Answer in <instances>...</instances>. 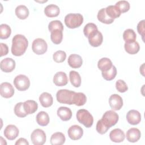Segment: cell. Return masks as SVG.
Listing matches in <instances>:
<instances>
[{
	"mask_svg": "<svg viewBox=\"0 0 145 145\" xmlns=\"http://www.w3.org/2000/svg\"><path fill=\"white\" fill-rule=\"evenodd\" d=\"M28 45L27 39L22 35H16L12 40L11 53L15 56H21L26 51Z\"/></svg>",
	"mask_w": 145,
	"mask_h": 145,
	"instance_id": "1",
	"label": "cell"
},
{
	"mask_svg": "<svg viewBox=\"0 0 145 145\" xmlns=\"http://www.w3.org/2000/svg\"><path fill=\"white\" fill-rule=\"evenodd\" d=\"M83 22V16L79 13H70L65 17V23L66 25L71 29L80 27Z\"/></svg>",
	"mask_w": 145,
	"mask_h": 145,
	"instance_id": "2",
	"label": "cell"
},
{
	"mask_svg": "<svg viewBox=\"0 0 145 145\" xmlns=\"http://www.w3.org/2000/svg\"><path fill=\"white\" fill-rule=\"evenodd\" d=\"M76 118L78 122L83 124L86 127H91L93 123V118L92 114L86 109H82L78 110Z\"/></svg>",
	"mask_w": 145,
	"mask_h": 145,
	"instance_id": "3",
	"label": "cell"
},
{
	"mask_svg": "<svg viewBox=\"0 0 145 145\" xmlns=\"http://www.w3.org/2000/svg\"><path fill=\"white\" fill-rule=\"evenodd\" d=\"M75 92L63 89L57 91L56 93L57 100L61 104H66L69 105L72 104L73 96Z\"/></svg>",
	"mask_w": 145,
	"mask_h": 145,
	"instance_id": "4",
	"label": "cell"
},
{
	"mask_svg": "<svg viewBox=\"0 0 145 145\" xmlns=\"http://www.w3.org/2000/svg\"><path fill=\"white\" fill-rule=\"evenodd\" d=\"M14 84L18 91H24L29 87L30 80L26 75L20 74L15 78Z\"/></svg>",
	"mask_w": 145,
	"mask_h": 145,
	"instance_id": "5",
	"label": "cell"
},
{
	"mask_svg": "<svg viewBox=\"0 0 145 145\" xmlns=\"http://www.w3.org/2000/svg\"><path fill=\"white\" fill-rule=\"evenodd\" d=\"M118 118V114L113 110H110L105 112L101 120L106 126L110 128L117 123Z\"/></svg>",
	"mask_w": 145,
	"mask_h": 145,
	"instance_id": "6",
	"label": "cell"
},
{
	"mask_svg": "<svg viewBox=\"0 0 145 145\" xmlns=\"http://www.w3.org/2000/svg\"><path fill=\"white\" fill-rule=\"evenodd\" d=\"M32 49L35 54L41 55L47 51L48 45L44 39L37 38L33 40L32 45Z\"/></svg>",
	"mask_w": 145,
	"mask_h": 145,
	"instance_id": "7",
	"label": "cell"
},
{
	"mask_svg": "<svg viewBox=\"0 0 145 145\" xmlns=\"http://www.w3.org/2000/svg\"><path fill=\"white\" fill-rule=\"evenodd\" d=\"M46 134L40 129H36L33 130L31 135V139L34 145H42L46 142Z\"/></svg>",
	"mask_w": 145,
	"mask_h": 145,
	"instance_id": "8",
	"label": "cell"
},
{
	"mask_svg": "<svg viewBox=\"0 0 145 145\" xmlns=\"http://www.w3.org/2000/svg\"><path fill=\"white\" fill-rule=\"evenodd\" d=\"M89 44L93 47H98L103 42V36L102 33L98 30L91 32L88 37Z\"/></svg>",
	"mask_w": 145,
	"mask_h": 145,
	"instance_id": "9",
	"label": "cell"
},
{
	"mask_svg": "<svg viewBox=\"0 0 145 145\" xmlns=\"http://www.w3.org/2000/svg\"><path fill=\"white\" fill-rule=\"evenodd\" d=\"M69 138L72 140L80 139L83 134V129L79 125H74L69 127L67 131Z\"/></svg>",
	"mask_w": 145,
	"mask_h": 145,
	"instance_id": "10",
	"label": "cell"
},
{
	"mask_svg": "<svg viewBox=\"0 0 145 145\" xmlns=\"http://www.w3.org/2000/svg\"><path fill=\"white\" fill-rule=\"evenodd\" d=\"M0 93L3 97L10 98L14 94V89L10 83L3 82L0 86Z\"/></svg>",
	"mask_w": 145,
	"mask_h": 145,
	"instance_id": "11",
	"label": "cell"
},
{
	"mask_svg": "<svg viewBox=\"0 0 145 145\" xmlns=\"http://www.w3.org/2000/svg\"><path fill=\"white\" fill-rule=\"evenodd\" d=\"M109 103L110 106L113 110H118L123 106L122 99L117 94H113L110 96Z\"/></svg>",
	"mask_w": 145,
	"mask_h": 145,
	"instance_id": "12",
	"label": "cell"
},
{
	"mask_svg": "<svg viewBox=\"0 0 145 145\" xmlns=\"http://www.w3.org/2000/svg\"><path fill=\"white\" fill-rule=\"evenodd\" d=\"M15 62L13 59L6 58L1 61V69L5 72H10L15 68Z\"/></svg>",
	"mask_w": 145,
	"mask_h": 145,
	"instance_id": "13",
	"label": "cell"
},
{
	"mask_svg": "<svg viewBox=\"0 0 145 145\" xmlns=\"http://www.w3.org/2000/svg\"><path fill=\"white\" fill-rule=\"evenodd\" d=\"M3 134L7 139L12 140L15 139L18 136L19 129L14 125H8L5 129Z\"/></svg>",
	"mask_w": 145,
	"mask_h": 145,
	"instance_id": "14",
	"label": "cell"
},
{
	"mask_svg": "<svg viewBox=\"0 0 145 145\" xmlns=\"http://www.w3.org/2000/svg\"><path fill=\"white\" fill-rule=\"evenodd\" d=\"M126 120L127 122L133 125H136L139 123L141 121L140 113L136 110H130L126 114Z\"/></svg>",
	"mask_w": 145,
	"mask_h": 145,
	"instance_id": "15",
	"label": "cell"
},
{
	"mask_svg": "<svg viewBox=\"0 0 145 145\" xmlns=\"http://www.w3.org/2000/svg\"><path fill=\"white\" fill-rule=\"evenodd\" d=\"M53 82L57 86H64L68 83V78L65 72L63 71L57 72L53 77Z\"/></svg>",
	"mask_w": 145,
	"mask_h": 145,
	"instance_id": "16",
	"label": "cell"
},
{
	"mask_svg": "<svg viewBox=\"0 0 145 145\" xmlns=\"http://www.w3.org/2000/svg\"><path fill=\"white\" fill-rule=\"evenodd\" d=\"M109 138L112 142L116 143L122 142L124 140L125 135L124 132L120 129H115L109 134Z\"/></svg>",
	"mask_w": 145,
	"mask_h": 145,
	"instance_id": "17",
	"label": "cell"
},
{
	"mask_svg": "<svg viewBox=\"0 0 145 145\" xmlns=\"http://www.w3.org/2000/svg\"><path fill=\"white\" fill-rule=\"evenodd\" d=\"M127 140L132 143L137 142L141 137L140 130L137 128H130L127 130L126 134Z\"/></svg>",
	"mask_w": 145,
	"mask_h": 145,
	"instance_id": "18",
	"label": "cell"
},
{
	"mask_svg": "<svg viewBox=\"0 0 145 145\" xmlns=\"http://www.w3.org/2000/svg\"><path fill=\"white\" fill-rule=\"evenodd\" d=\"M69 65L74 69L79 68L83 63V60L82 57L76 54H71L67 60Z\"/></svg>",
	"mask_w": 145,
	"mask_h": 145,
	"instance_id": "19",
	"label": "cell"
},
{
	"mask_svg": "<svg viewBox=\"0 0 145 145\" xmlns=\"http://www.w3.org/2000/svg\"><path fill=\"white\" fill-rule=\"evenodd\" d=\"M58 116L63 121L70 120L72 117V112L71 109L66 106H61L57 110Z\"/></svg>",
	"mask_w": 145,
	"mask_h": 145,
	"instance_id": "20",
	"label": "cell"
},
{
	"mask_svg": "<svg viewBox=\"0 0 145 145\" xmlns=\"http://www.w3.org/2000/svg\"><path fill=\"white\" fill-rule=\"evenodd\" d=\"M39 101L43 107L48 108L53 104V99L49 93L43 92L39 97Z\"/></svg>",
	"mask_w": 145,
	"mask_h": 145,
	"instance_id": "21",
	"label": "cell"
},
{
	"mask_svg": "<svg viewBox=\"0 0 145 145\" xmlns=\"http://www.w3.org/2000/svg\"><path fill=\"white\" fill-rule=\"evenodd\" d=\"M23 108L27 114H31L37 110L38 104L35 101L29 100L23 103Z\"/></svg>",
	"mask_w": 145,
	"mask_h": 145,
	"instance_id": "22",
	"label": "cell"
},
{
	"mask_svg": "<svg viewBox=\"0 0 145 145\" xmlns=\"http://www.w3.org/2000/svg\"><path fill=\"white\" fill-rule=\"evenodd\" d=\"M59 12L60 10L59 7L54 4L48 5L44 9L45 14L49 18L56 17L59 14Z\"/></svg>",
	"mask_w": 145,
	"mask_h": 145,
	"instance_id": "23",
	"label": "cell"
},
{
	"mask_svg": "<svg viewBox=\"0 0 145 145\" xmlns=\"http://www.w3.org/2000/svg\"><path fill=\"white\" fill-rule=\"evenodd\" d=\"M113 64L111 60L108 58H102L100 59L97 63L98 68L102 71L105 72L108 71L112 67Z\"/></svg>",
	"mask_w": 145,
	"mask_h": 145,
	"instance_id": "24",
	"label": "cell"
},
{
	"mask_svg": "<svg viewBox=\"0 0 145 145\" xmlns=\"http://www.w3.org/2000/svg\"><path fill=\"white\" fill-rule=\"evenodd\" d=\"M66 140L65 135L61 132H57L52 134L50 138V143L52 145L63 144Z\"/></svg>",
	"mask_w": 145,
	"mask_h": 145,
	"instance_id": "25",
	"label": "cell"
},
{
	"mask_svg": "<svg viewBox=\"0 0 145 145\" xmlns=\"http://www.w3.org/2000/svg\"><path fill=\"white\" fill-rule=\"evenodd\" d=\"M97 19L101 23L109 24H111L114 22V19L110 18L106 14L105 11V8H103L100 9L97 13Z\"/></svg>",
	"mask_w": 145,
	"mask_h": 145,
	"instance_id": "26",
	"label": "cell"
},
{
	"mask_svg": "<svg viewBox=\"0 0 145 145\" xmlns=\"http://www.w3.org/2000/svg\"><path fill=\"white\" fill-rule=\"evenodd\" d=\"M36 120L37 123L42 126H45L49 123V115L46 112L44 111L40 112L37 114Z\"/></svg>",
	"mask_w": 145,
	"mask_h": 145,
	"instance_id": "27",
	"label": "cell"
},
{
	"mask_svg": "<svg viewBox=\"0 0 145 145\" xmlns=\"http://www.w3.org/2000/svg\"><path fill=\"white\" fill-rule=\"evenodd\" d=\"M124 47L125 51L130 54H135L137 53L140 49L139 44L137 41H134L129 43L125 42Z\"/></svg>",
	"mask_w": 145,
	"mask_h": 145,
	"instance_id": "28",
	"label": "cell"
},
{
	"mask_svg": "<svg viewBox=\"0 0 145 145\" xmlns=\"http://www.w3.org/2000/svg\"><path fill=\"white\" fill-rule=\"evenodd\" d=\"M15 14L19 19L24 20L28 16L29 10L25 6L19 5L15 8Z\"/></svg>",
	"mask_w": 145,
	"mask_h": 145,
	"instance_id": "29",
	"label": "cell"
},
{
	"mask_svg": "<svg viewBox=\"0 0 145 145\" xmlns=\"http://www.w3.org/2000/svg\"><path fill=\"white\" fill-rule=\"evenodd\" d=\"M86 101L87 97L84 93L82 92H75L73 96L72 104L77 106H82L85 104Z\"/></svg>",
	"mask_w": 145,
	"mask_h": 145,
	"instance_id": "30",
	"label": "cell"
},
{
	"mask_svg": "<svg viewBox=\"0 0 145 145\" xmlns=\"http://www.w3.org/2000/svg\"><path fill=\"white\" fill-rule=\"evenodd\" d=\"M105 11L107 15L113 19L118 18L121 14L120 10L116 5L108 6L106 8H105Z\"/></svg>",
	"mask_w": 145,
	"mask_h": 145,
	"instance_id": "31",
	"label": "cell"
},
{
	"mask_svg": "<svg viewBox=\"0 0 145 145\" xmlns=\"http://www.w3.org/2000/svg\"><path fill=\"white\" fill-rule=\"evenodd\" d=\"M70 80L71 84L75 87H79L81 84V77L79 74L75 71H71L69 74Z\"/></svg>",
	"mask_w": 145,
	"mask_h": 145,
	"instance_id": "32",
	"label": "cell"
},
{
	"mask_svg": "<svg viewBox=\"0 0 145 145\" xmlns=\"http://www.w3.org/2000/svg\"><path fill=\"white\" fill-rule=\"evenodd\" d=\"M136 37V33L132 29H127L123 33V39L126 43L135 41Z\"/></svg>",
	"mask_w": 145,
	"mask_h": 145,
	"instance_id": "33",
	"label": "cell"
},
{
	"mask_svg": "<svg viewBox=\"0 0 145 145\" xmlns=\"http://www.w3.org/2000/svg\"><path fill=\"white\" fill-rule=\"evenodd\" d=\"M50 39L55 44H60L63 39V33L62 31L60 30H54L51 32Z\"/></svg>",
	"mask_w": 145,
	"mask_h": 145,
	"instance_id": "34",
	"label": "cell"
},
{
	"mask_svg": "<svg viewBox=\"0 0 145 145\" xmlns=\"http://www.w3.org/2000/svg\"><path fill=\"white\" fill-rule=\"evenodd\" d=\"M11 33V29L9 25L6 24H2L0 25V38L6 39L9 37Z\"/></svg>",
	"mask_w": 145,
	"mask_h": 145,
	"instance_id": "35",
	"label": "cell"
},
{
	"mask_svg": "<svg viewBox=\"0 0 145 145\" xmlns=\"http://www.w3.org/2000/svg\"><path fill=\"white\" fill-rule=\"evenodd\" d=\"M117 75V69L116 67L113 65L110 69L107 71L102 72V76L104 79L106 80H112L116 77Z\"/></svg>",
	"mask_w": 145,
	"mask_h": 145,
	"instance_id": "36",
	"label": "cell"
},
{
	"mask_svg": "<svg viewBox=\"0 0 145 145\" xmlns=\"http://www.w3.org/2000/svg\"><path fill=\"white\" fill-rule=\"evenodd\" d=\"M48 29L50 32H52L54 30H56V29L63 31V25L62 22L59 20H53V21H51L49 23Z\"/></svg>",
	"mask_w": 145,
	"mask_h": 145,
	"instance_id": "37",
	"label": "cell"
},
{
	"mask_svg": "<svg viewBox=\"0 0 145 145\" xmlns=\"http://www.w3.org/2000/svg\"><path fill=\"white\" fill-rule=\"evenodd\" d=\"M14 113L15 115L19 117H24L27 115L24 109L23 103L20 102L15 105L14 107Z\"/></svg>",
	"mask_w": 145,
	"mask_h": 145,
	"instance_id": "38",
	"label": "cell"
},
{
	"mask_svg": "<svg viewBox=\"0 0 145 145\" xmlns=\"http://www.w3.org/2000/svg\"><path fill=\"white\" fill-rule=\"evenodd\" d=\"M66 58V54L64 51L58 50L56 52L53 56V60L57 63L63 62Z\"/></svg>",
	"mask_w": 145,
	"mask_h": 145,
	"instance_id": "39",
	"label": "cell"
},
{
	"mask_svg": "<svg viewBox=\"0 0 145 145\" xmlns=\"http://www.w3.org/2000/svg\"><path fill=\"white\" fill-rule=\"evenodd\" d=\"M116 6L119 8L121 13L126 12L130 9V4L126 1H120L116 3Z\"/></svg>",
	"mask_w": 145,
	"mask_h": 145,
	"instance_id": "40",
	"label": "cell"
},
{
	"mask_svg": "<svg viewBox=\"0 0 145 145\" xmlns=\"http://www.w3.org/2000/svg\"><path fill=\"white\" fill-rule=\"evenodd\" d=\"M97 29V27L95 24L92 23H89L87 24L84 27V29H83L84 35H85V36L88 37L91 32Z\"/></svg>",
	"mask_w": 145,
	"mask_h": 145,
	"instance_id": "41",
	"label": "cell"
},
{
	"mask_svg": "<svg viewBox=\"0 0 145 145\" xmlns=\"http://www.w3.org/2000/svg\"><path fill=\"white\" fill-rule=\"evenodd\" d=\"M116 88L118 91L121 93L125 92L128 89V87L126 83L124 80L121 79H119L116 81Z\"/></svg>",
	"mask_w": 145,
	"mask_h": 145,
	"instance_id": "42",
	"label": "cell"
},
{
	"mask_svg": "<svg viewBox=\"0 0 145 145\" xmlns=\"http://www.w3.org/2000/svg\"><path fill=\"white\" fill-rule=\"evenodd\" d=\"M96 131L97 133H99L100 134H104L107 132L108 129H109V127L106 126L103 122L101 120H100L97 121L96 126Z\"/></svg>",
	"mask_w": 145,
	"mask_h": 145,
	"instance_id": "43",
	"label": "cell"
},
{
	"mask_svg": "<svg viewBox=\"0 0 145 145\" xmlns=\"http://www.w3.org/2000/svg\"><path fill=\"white\" fill-rule=\"evenodd\" d=\"M137 30L143 40V37L144 36V32H145V28H144V20H142L139 22L137 25Z\"/></svg>",
	"mask_w": 145,
	"mask_h": 145,
	"instance_id": "44",
	"label": "cell"
},
{
	"mask_svg": "<svg viewBox=\"0 0 145 145\" xmlns=\"http://www.w3.org/2000/svg\"><path fill=\"white\" fill-rule=\"evenodd\" d=\"M1 46V57L7 54L8 52V48L7 45L6 44L1 42L0 44Z\"/></svg>",
	"mask_w": 145,
	"mask_h": 145,
	"instance_id": "45",
	"label": "cell"
},
{
	"mask_svg": "<svg viewBox=\"0 0 145 145\" xmlns=\"http://www.w3.org/2000/svg\"><path fill=\"white\" fill-rule=\"evenodd\" d=\"M15 145H18V144H24V145H28L29 143L28 142L23 138H19L15 143Z\"/></svg>",
	"mask_w": 145,
	"mask_h": 145,
	"instance_id": "46",
	"label": "cell"
}]
</instances>
